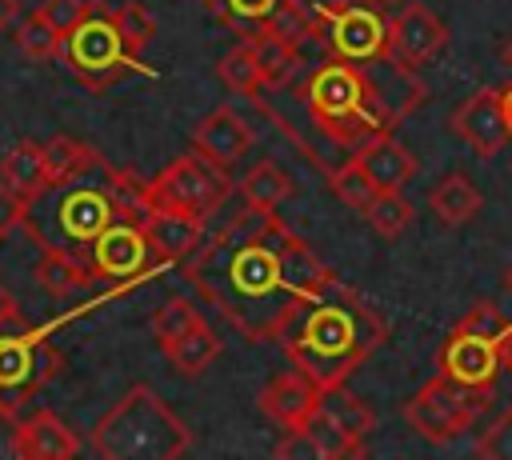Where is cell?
I'll use <instances>...</instances> for the list:
<instances>
[{"mask_svg": "<svg viewBox=\"0 0 512 460\" xmlns=\"http://www.w3.org/2000/svg\"><path fill=\"white\" fill-rule=\"evenodd\" d=\"M184 280L248 340H268L296 296H320L340 276L292 232L276 208L244 204L180 260Z\"/></svg>", "mask_w": 512, "mask_h": 460, "instance_id": "6da1fadb", "label": "cell"}, {"mask_svg": "<svg viewBox=\"0 0 512 460\" xmlns=\"http://www.w3.org/2000/svg\"><path fill=\"white\" fill-rule=\"evenodd\" d=\"M268 340L284 348L292 368L328 392L348 384L352 372L376 356L388 340V324L360 292L336 280L320 296H296L272 324Z\"/></svg>", "mask_w": 512, "mask_h": 460, "instance_id": "7a4b0ae2", "label": "cell"}, {"mask_svg": "<svg viewBox=\"0 0 512 460\" xmlns=\"http://www.w3.org/2000/svg\"><path fill=\"white\" fill-rule=\"evenodd\" d=\"M96 172V168H92ZM92 172L48 188L36 204H44V224L28 220V236L40 244H64L76 252H88V244L112 224V220H144L148 200H144V180H136L128 168H112L104 160L100 176Z\"/></svg>", "mask_w": 512, "mask_h": 460, "instance_id": "3957f363", "label": "cell"}, {"mask_svg": "<svg viewBox=\"0 0 512 460\" xmlns=\"http://www.w3.org/2000/svg\"><path fill=\"white\" fill-rule=\"evenodd\" d=\"M296 96H300L308 120L320 128V136L340 148H352V152L364 140L392 132L396 120L404 116L384 104L380 88L364 76V68L356 60H340V56L312 68L304 76V84L296 88Z\"/></svg>", "mask_w": 512, "mask_h": 460, "instance_id": "277c9868", "label": "cell"}, {"mask_svg": "<svg viewBox=\"0 0 512 460\" xmlns=\"http://www.w3.org/2000/svg\"><path fill=\"white\" fill-rule=\"evenodd\" d=\"M88 444L104 460H176L192 448V432L148 384H132L92 424Z\"/></svg>", "mask_w": 512, "mask_h": 460, "instance_id": "5b68a950", "label": "cell"}, {"mask_svg": "<svg viewBox=\"0 0 512 460\" xmlns=\"http://www.w3.org/2000/svg\"><path fill=\"white\" fill-rule=\"evenodd\" d=\"M64 64L76 72V80L88 88V92H108L116 88L128 72H144V76H156V68H148L132 48L128 40L120 36L116 20H112V8L92 0V12L64 36Z\"/></svg>", "mask_w": 512, "mask_h": 460, "instance_id": "8992f818", "label": "cell"}, {"mask_svg": "<svg viewBox=\"0 0 512 460\" xmlns=\"http://www.w3.org/2000/svg\"><path fill=\"white\" fill-rule=\"evenodd\" d=\"M232 196V180L228 168L204 160L196 148L168 160L152 180H144V200L148 212L152 208H172V212H188V216H212L224 200Z\"/></svg>", "mask_w": 512, "mask_h": 460, "instance_id": "52a82bcc", "label": "cell"}, {"mask_svg": "<svg viewBox=\"0 0 512 460\" xmlns=\"http://www.w3.org/2000/svg\"><path fill=\"white\" fill-rule=\"evenodd\" d=\"M488 400H492V388H468V384L436 372L404 400V420L412 424L416 436H424L432 444H448L476 424V416L488 408Z\"/></svg>", "mask_w": 512, "mask_h": 460, "instance_id": "ba28073f", "label": "cell"}, {"mask_svg": "<svg viewBox=\"0 0 512 460\" xmlns=\"http://www.w3.org/2000/svg\"><path fill=\"white\" fill-rule=\"evenodd\" d=\"M64 368V356L52 348L48 332H8L0 336V416L16 420V412L36 400V392L56 380Z\"/></svg>", "mask_w": 512, "mask_h": 460, "instance_id": "9c48e42d", "label": "cell"}, {"mask_svg": "<svg viewBox=\"0 0 512 460\" xmlns=\"http://www.w3.org/2000/svg\"><path fill=\"white\" fill-rule=\"evenodd\" d=\"M324 20V40L328 56L356 60V64H376L388 60V16L372 0H336L320 4Z\"/></svg>", "mask_w": 512, "mask_h": 460, "instance_id": "30bf717a", "label": "cell"}, {"mask_svg": "<svg viewBox=\"0 0 512 460\" xmlns=\"http://www.w3.org/2000/svg\"><path fill=\"white\" fill-rule=\"evenodd\" d=\"M448 48V24L428 4L412 0L396 16H388V64L404 76L424 68Z\"/></svg>", "mask_w": 512, "mask_h": 460, "instance_id": "8fae6325", "label": "cell"}, {"mask_svg": "<svg viewBox=\"0 0 512 460\" xmlns=\"http://www.w3.org/2000/svg\"><path fill=\"white\" fill-rule=\"evenodd\" d=\"M88 264L100 280H108L112 288L116 284H132L140 280L156 260V252L148 248V236L136 220H112L92 244H88Z\"/></svg>", "mask_w": 512, "mask_h": 460, "instance_id": "7c38bea8", "label": "cell"}, {"mask_svg": "<svg viewBox=\"0 0 512 460\" xmlns=\"http://www.w3.org/2000/svg\"><path fill=\"white\" fill-rule=\"evenodd\" d=\"M448 128L480 156L492 160L496 152H504V144L512 140L508 120H504V104H500V88H476L468 100H460L448 112Z\"/></svg>", "mask_w": 512, "mask_h": 460, "instance_id": "4fadbf2b", "label": "cell"}, {"mask_svg": "<svg viewBox=\"0 0 512 460\" xmlns=\"http://www.w3.org/2000/svg\"><path fill=\"white\" fill-rule=\"evenodd\" d=\"M436 368L468 388H492L496 376L504 372L500 364V340L476 336V332H460L452 328L436 352Z\"/></svg>", "mask_w": 512, "mask_h": 460, "instance_id": "5bb4252c", "label": "cell"}, {"mask_svg": "<svg viewBox=\"0 0 512 460\" xmlns=\"http://www.w3.org/2000/svg\"><path fill=\"white\" fill-rule=\"evenodd\" d=\"M252 144H256L252 124H248L236 108H228V104L212 108L208 116H200V120L192 124V148H196L204 160L220 164V168L240 164V156H244Z\"/></svg>", "mask_w": 512, "mask_h": 460, "instance_id": "9a60e30c", "label": "cell"}, {"mask_svg": "<svg viewBox=\"0 0 512 460\" xmlns=\"http://www.w3.org/2000/svg\"><path fill=\"white\" fill-rule=\"evenodd\" d=\"M320 400H324V388L312 380V376H304L300 368H288V372H280V376H272L268 384H264V392H260V412L276 424V428H304L308 424V416L320 408Z\"/></svg>", "mask_w": 512, "mask_h": 460, "instance_id": "2e32d148", "label": "cell"}, {"mask_svg": "<svg viewBox=\"0 0 512 460\" xmlns=\"http://www.w3.org/2000/svg\"><path fill=\"white\" fill-rule=\"evenodd\" d=\"M12 452L24 460H68L80 452V436L52 408H36L12 420Z\"/></svg>", "mask_w": 512, "mask_h": 460, "instance_id": "e0dca14e", "label": "cell"}, {"mask_svg": "<svg viewBox=\"0 0 512 460\" xmlns=\"http://www.w3.org/2000/svg\"><path fill=\"white\" fill-rule=\"evenodd\" d=\"M140 228H144L148 248L156 252L160 264H180L200 248L208 220L204 216H188V212H172V208H152L140 220Z\"/></svg>", "mask_w": 512, "mask_h": 460, "instance_id": "ac0fdd59", "label": "cell"}, {"mask_svg": "<svg viewBox=\"0 0 512 460\" xmlns=\"http://www.w3.org/2000/svg\"><path fill=\"white\" fill-rule=\"evenodd\" d=\"M160 352H164V360L172 364L176 376L196 380V376H204L208 364L224 352V340H220V332H216L204 316H196L184 332H176L168 344H160Z\"/></svg>", "mask_w": 512, "mask_h": 460, "instance_id": "d6986e66", "label": "cell"}, {"mask_svg": "<svg viewBox=\"0 0 512 460\" xmlns=\"http://www.w3.org/2000/svg\"><path fill=\"white\" fill-rule=\"evenodd\" d=\"M360 168L372 176L376 188H404L416 176V156L408 152V144H400L392 132H380L372 140H364L356 152Z\"/></svg>", "mask_w": 512, "mask_h": 460, "instance_id": "ffe728a7", "label": "cell"}, {"mask_svg": "<svg viewBox=\"0 0 512 460\" xmlns=\"http://www.w3.org/2000/svg\"><path fill=\"white\" fill-rule=\"evenodd\" d=\"M36 284L48 292V296H76L92 284V264L84 260V252L76 256V248H64V244H40V256H36V268H32Z\"/></svg>", "mask_w": 512, "mask_h": 460, "instance_id": "44dd1931", "label": "cell"}, {"mask_svg": "<svg viewBox=\"0 0 512 460\" xmlns=\"http://www.w3.org/2000/svg\"><path fill=\"white\" fill-rule=\"evenodd\" d=\"M0 184L20 200L36 204L48 192V160L40 140H16L0 160Z\"/></svg>", "mask_w": 512, "mask_h": 460, "instance_id": "7402d4cb", "label": "cell"}, {"mask_svg": "<svg viewBox=\"0 0 512 460\" xmlns=\"http://www.w3.org/2000/svg\"><path fill=\"white\" fill-rule=\"evenodd\" d=\"M428 208H432V216H436L440 224L460 228V224H468V220L480 216L484 196H480V188H476L464 172H448V176H440V180L428 188Z\"/></svg>", "mask_w": 512, "mask_h": 460, "instance_id": "603a6c76", "label": "cell"}, {"mask_svg": "<svg viewBox=\"0 0 512 460\" xmlns=\"http://www.w3.org/2000/svg\"><path fill=\"white\" fill-rule=\"evenodd\" d=\"M44 160H48V188L68 184V180H76V176H84V172H92V168L104 164V156H100L88 140L68 136V132L48 136V144H44Z\"/></svg>", "mask_w": 512, "mask_h": 460, "instance_id": "cb8c5ba5", "label": "cell"}, {"mask_svg": "<svg viewBox=\"0 0 512 460\" xmlns=\"http://www.w3.org/2000/svg\"><path fill=\"white\" fill-rule=\"evenodd\" d=\"M216 80L232 92V96H244V100H256L268 80H264V64L256 56V44L252 40H236V48H228L220 60H216Z\"/></svg>", "mask_w": 512, "mask_h": 460, "instance_id": "d4e9b609", "label": "cell"}, {"mask_svg": "<svg viewBox=\"0 0 512 460\" xmlns=\"http://www.w3.org/2000/svg\"><path fill=\"white\" fill-rule=\"evenodd\" d=\"M208 8V16L228 28L236 40H248L256 32H264V24L272 20V12L284 4V0H200Z\"/></svg>", "mask_w": 512, "mask_h": 460, "instance_id": "484cf974", "label": "cell"}, {"mask_svg": "<svg viewBox=\"0 0 512 460\" xmlns=\"http://www.w3.org/2000/svg\"><path fill=\"white\" fill-rule=\"evenodd\" d=\"M320 408L336 420V428L352 440V444H360V448H368V436L376 432V412L360 400V396H352L344 384L340 388H328L324 392V400H320Z\"/></svg>", "mask_w": 512, "mask_h": 460, "instance_id": "4316f807", "label": "cell"}, {"mask_svg": "<svg viewBox=\"0 0 512 460\" xmlns=\"http://www.w3.org/2000/svg\"><path fill=\"white\" fill-rule=\"evenodd\" d=\"M292 196V176L276 160H260L240 180V200L252 208H280Z\"/></svg>", "mask_w": 512, "mask_h": 460, "instance_id": "83f0119b", "label": "cell"}, {"mask_svg": "<svg viewBox=\"0 0 512 460\" xmlns=\"http://www.w3.org/2000/svg\"><path fill=\"white\" fill-rule=\"evenodd\" d=\"M360 216L368 220V228H372L376 236L396 240L400 232H408V228H412L416 208H412V200L404 196V188H380V192L368 200V208H364Z\"/></svg>", "mask_w": 512, "mask_h": 460, "instance_id": "f1b7e54d", "label": "cell"}, {"mask_svg": "<svg viewBox=\"0 0 512 460\" xmlns=\"http://www.w3.org/2000/svg\"><path fill=\"white\" fill-rule=\"evenodd\" d=\"M16 48L24 60H36V64H48V60H60L64 56V36L40 16V8L32 16L20 20L16 28Z\"/></svg>", "mask_w": 512, "mask_h": 460, "instance_id": "f546056e", "label": "cell"}, {"mask_svg": "<svg viewBox=\"0 0 512 460\" xmlns=\"http://www.w3.org/2000/svg\"><path fill=\"white\" fill-rule=\"evenodd\" d=\"M252 44H256V56H260V64H264L268 88H284V84L296 76L304 52L292 48V44H284V40H276V36H252Z\"/></svg>", "mask_w": 512, "mask_h": 460, "instance_id": "4dcf8cb0", "label": "cell"}, {"mask_svg": "<svg viewBox=\"0 0 512 460\" xmlns=\"http://www.w3.org/2000/svg\"><path fill=\"white\" fill-rule=\"evenodd\" d=\"M328 188H332V196H336L340 204H348V208H356V212H364L368 200L380 192V188L372 184V176L360 168L356 156H348L336 172H328Z\"/></svg>", "mask_w": 512, "mask_h": 460, "instance_id": "1f68e13d", "label": "cell"}, {"mask_svg": "<svg viewBox=\"0 0 512 460\" xmlns=\"http://www.w3.org/2000/svg\"><path fill=\"white\" fill-rule=\"evenodd\" d=\"M112 20H116L120 36L128 40V48H132L136 56L156 40V16H152V8H144L140 0H124V4H116V8H112Z\"/></svg>", "mask_w": 512, "mask_h": 460, "instance_id": "d6a6232c", "label": "cell"}, {"mask_svg": "<svg viewBox=\"0 0 512 460\" xmlns=\"http://www.w3.org/2000/svg\"><path fill=\"white\" fill-rule=\"evenodd\" d=\"M308 432H312V440L320 444V456L324 460H344V456H364V448L360 444H352L340 428H336V420L324 412V408H316L312 416H308V424H304Z\"/></svg>", "mask_w": 512, "mask_h": 460, "instance_id": "836d02e7", "label": "cell"}, {"mask_svg": "<svg viewBox=\"0 0 512 460\" xmlns=\"http://www.w3.org/2000/svg\"><path fill=\"white\" fill-rule=\"evenodd\" d=\"M196 316H200V312H196V304H192L188 296L164 300V304L152 312V336H156V344H168V340H172L176 332H184Z\"/></svg>", "mask_w": 512, "mask_h": 460, "instance_id": "e575fe53", "label": "cell"}, {"mask_svg": "<svg viewBox=\"0 0 512 460\" xmlns=\"http://www.w3.org/2000/svg\"><path fill=\"white\" fill-rule=\"evenodd\" d=\"M460 332H476V336H488V340H500L508 328H512V320L492 304V300H480V304H472L468 312H464V320L456 324Z\"/></svg>", "mask_w": 512, "mask_h": 460, "instance_id": "d590c367", "label": "cell"}, {"mask_svg": "<svg viewBox=\"0 0 512 460\" xmlns=\"http://www.w3.org/2000/svg\"><path fill=\"white\" fill-rule=\"evenodd\" d=\"M476 456H496V460H512V408H504L488 432H480L476 440Z\"/></svg>", "mask_w": 512, "mask_h": 460, "instance_id": "8d00e7d4", "label": "cell"}, {"mask_svg": "<svg viewBox=\"0 0 512 460\" xmlns=\"http://www.w3.org/2000/svg\"><path fill=\"white\" fill-rule=\"evenodd\" d=\"M88 12H92V0H44V4H40V16H44L60 36H68Z\"/></svg>", "mask_w": 512, "mask_h": 460, "instance_id": "74e56055", "label": "cell"}, {"mask_svg": "<svg viewBox=\"0 0 512 460\" xmlns=\"http://www.w3.org/2000/svg\"><path fill=\"white\" fill-rule=\"evenodd\" d=\"M272 456H276V460H324V456H320V444L312 440L308 428H288L284 440L272 448Z\"/></svg>", "mask_w": 512, "mask_h": 460, "instance_id": "f35d334b", "label": "cell"}, {"mask_svg": "<svg viewBox=\"0 0 512 460\" xmlns=\"http://www.w3.org/2000/svg\"><path fill=\"white\" fill-rule=\"evenodd\" d=\"M28 220H32V204H28V200H20L16 192H8V188L0 184V240H4V236H12L16 228L24 232V228H28Z\"/></svg>", "mask_w": 512, "mask_h": 460, "instance_id": "ab89813d", "label": "cell"}, {"mask_svg": "<svg viewBox=\"0 0 512 460\" xmlns=\"http://www.w3.org/2000/svg\"><path fill=\"white\" fill-rule=\"evenodd\" d=\"M4 328H24V316H20V304H16V296L0 284V332Z\"/></svg>", "mask_w": 512, "mask_h": 460, "instance_id": "60d3db41", "label": "cell"}, {"mask_svg": "<svg viewBox=\"0 0 512 460\" xmlns=\"http://www.w3.org/2000/svg\"><path fill=\"white\" fill-rule=\"evenodd\" d=\"M16 16H20V0H0V32L16 24Z\"/></svg>", "mask_w": 512, "mask_h": 460, "instance_id": "b9f144b4", "label": "cell"}, {"mask_svg": "<svg viewBox=\"0 0 512 460\" xmlns=\"http://www.w3.org/2000/svg\"><path fill=\"white\" fill-rule=\"evenodd\" d=\"M500 364H504V368L512 372V328H508V332L500 336Z\"/></svg>", "mask_w": 512, "mask_h": 460, "instance_id": "7bdbcfd3", "label": "cell"}, {"mask_svg": "<svg viewBox=\"0 0 512 460\" xmlns=\"http://www.w3.org/2000/svg\"><path fill=\"white\" fill-rule=\"evenodd\" d=\"M500 104H504V120H508V132H512V84L500 88Z\"/></svg>", "mask_w": 512, "mask_h": 460, "instance_id": "ee69618b", "label": "cell"}, {"mask_svg": "<svg viewBox=\"0 0 512 460\" xmlns=\"http://www.w3.org/2000/svg\"><path fill=\"white\" fill-rule=\"evenodd\" d=\"M504 288L512 292V264H508V272H504Z\"/></svg>", "mask_w": 512, "mask_h": 460, "instance_id": "f6af8a7d", "label": "cell"}]
</instances>
